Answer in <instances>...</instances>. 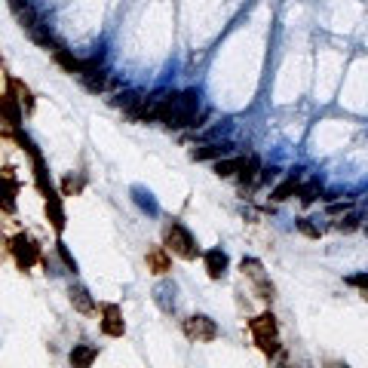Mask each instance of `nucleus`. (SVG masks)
<instances>
[{"instance_id": "1", "label": "nucleus", "mask_w": 368, "mask_h": 368, "mask_svg": "<svg viewBox=\"0 0 368 368\" xmlns=\"http://www.w3.org/2000/svg\"><path fill=\"white\" fill-rule=\"evenodd\" d=\"M196 108H200V95H196V89L172 92V95L160 98V117H157V120L169 129L200 126V120H206V114H196Z\"/></svg>"}, {"instance_id": "2", "label": "nucleus", "mask_w": 368, "mask_h": 368, "mask_svg": "<svg viewBox=\"0 0 368 368\" xmlns=\"http://www.w3.org/2000/svg\"><path fill=\"white\" fill-rule=\"evenodd\" d=\"M166 249L172 255H179L184 261H194L196 255H200V246L194 242V236H190V230L179 225V221H172V225L166 227Z\"/></svg>"}, {"instance_id": "3", "label": "nucleus", "mask_w": 368, "mask_h": 368, "mask_svg": "<svg viewBox=\"0 0 368 368\" xmlns=\"http://www.w3.org/2000/svg\"><path fill=\"white\" fill-rule=\"evenodd\" d=\"M10 252H12V258H16V264L22 267V271H28L31 264L41 261V246L25 233H19L16 240H10Z\"/></svg>"}, {"instance_id": "4", "label": "nucleus", "mask_w": 368, "mask_h": 368, "mask_svg": "<svg viewBox=\"0 0 368 368\" xmlns=\"http://www.w3.org/2000/svg\"><path fill=\"white\" fill-rule=\"evenodd\" d=\"M181 328L190 341H215L218 338V325H215L209 317H187Z\"/></svg>"}, {"instance_id": "5", "label": "nucleus", "mask_w": 368, "mask_h": 368, "mask_svg": "<svg viewBox=\"0 0 368 368\" xmlns=\"http://www.w3.org/2000/svg\"><path fill=\"white\" fill-rule=\"evenodd\" d=\"M102 332L108 338H123L126 325H123V317H120V307L117 304H104L102 307Z\"/></svg>"}, {"instance_id": "6", "label": "nucleus", "mask_w": 368, "mask_h": 368, "mask_svg": "<svg viewBox=\"0 0 368 368\" xmlns=\"http://www.w3.org/2000/svg\"><path fill=\"white\" fill-rule=\"evenodd\" d=\"M203 261H206V273H209V279H221V276L227 273V255L221 252V249H209L206 255H203Z\"/></svg>"}, {"instance_id": "7", "label": "nucleus", "mask_w": 368, "mask_h": 368, "mask_svg": "<svg viewBox=\"0 0 368 368\" xmlns=\"http://www.w3.org/2000/svg\"><path fill=\"white\" fill-rule=\"evenodd\" d=\"M80 83L89 92H104V89H108V71H104L102 65H95V68H87L80 74Z\"/></svg>"}, {"instance_id": "8", "label": "nucleus", "mask_w": 368, "mask_h": 368, "mask_svg": "<svg viewBox=\"0 0 368 368\" xmlns=\"http://www.w3.org/2000/svg\"><path fill=\"white\" fill-rule=\"evenodd\" d=\"M148 267H150V271H154V273H169V271H172V261H169V249H150V252H148Z\"/></svg>"}, {"instance_id": "9", "label": "nucleus", "mask_w": 368, "mask_h": 368, "mask_svg": "<svg viewBox=\"0 0 368 368\" xmlns=\"http://www.w3.org/2000/svg\"><path fill=\"white\" fill-rule=\"evenodd\" d=\"M242 166H246V157H221V160H215V175L230 179V175H240Z\"/></svg>"}, {"instance_id": "10", "label": "nucleus", "mask_w": 368, "mask_h": 368, "mask_svg": "<svg viewBox=\"0 0 368 368\" xmlns=\"http://www.w3.org/2000/svg\"><path fill=\"white\" fill-rule=\"evenodd\" d=\"M298 190H301V179H298V175H288L286 181H279V184H276L271 196H273L276 203H286V200H292V196L298 194Z\"/></svg>"}, {"instance_id": "11", "label": "nucleus", "mask_w": 368, "mask_h": 368, "mask_svg": "<svg viewBox=\"0 0 368 368\" xmlns=\"http://www.w3.org/2000/svg\"><path fill=\"white\" fill-rule=\"evenodd\" d=\"M249 328H252L255 338H271V334H276V319H273V313H261V317H255L252 322H249Z\"/></svg>"}, {"instance_id": "12", "label": "nucleus", "mask_w": 368, "mask_h": 368, "mask_svg": "<svg viewBox=\"0 0 368 368\" xmlns=\"http://www.w3.org/2000/svg\"><path fill=\"white\" fill-rule=\"evenodd\" d=\"M230 154V144H203V148H194L190 157L194 160H221V157Z\"/></svg>"}, {"instance_id": "13", "label": "nucleus", "mask_w": 368, "mask_h": 368, "mask_svg": "<svg viewBox=\"0 0 368 368\" xmlns=\"http://www.w3.org/2000/svg\"><path fill=\"white\" fill-rule=\"evenodd\" d=\"M52 58H56V62L62 65V68L68 71V74H77V77L83 74V58H74L68 49H65V46H58V49L52 52Z\"/></svg>"}, {"instance_id": "14", "label": "nucleus", "mask_w": 368, "mask_h": 368, "mask_svg": "<svg viewBox=\"0 0 368 368\" xmlns=\"http://www.w3.org/2000/svg\"><path fill=\"white\" fill-rule=\"evenodd\" d=\"M22 104L16 102V95H12V92H6L3 95V117H6V126L10 129H16L19 126V120H22Z\"/></svg>"}, {"instance_id": "15", "label": "nucleus", "mask_w": 368, "mask_h": 368, "mask_svg": "<svg viewBox=\"0 0 368 368\" xmlns=\"http://www.w3.org/2000/svg\"><path fill=\"white\" fill-rule=\"evenodd\" d=\"M71 304L80 313H95V301L89 298V292L83 286H71Z\"/></svg>"}, {"instance_id": "16", "label": "nucleus", "mask_w": 368, "mask_h": 368, "mask_svg": "<svg viewBox=\"0 0 368 368\" xmlns=\"http://www.w3.org/2000/svg\"><path fill=\"white\" fill-rule=\"evenodd\" d=\"M46 215H49V221H52V227L62 233L65 230V212H62V203H58V196L52 194V196H46Z\"/></svg>"}, {"instance_id": "17", "label": "nucleus", "mask_w": 368, "mask_h": 368, "mask_svg": "<svg viewBox=\"0 0 368 368\" xmlns=\"http://www.w3.org/2000/svg\"><path fill=\"white\" fill-rule=\"evenodd\" d=\"M10 92H12V95H16V102L22 104L25 111H31V108H34V95H31V89L25 87L22 80H10Z\"/></svg>"}, {"instance_id": "18", "label": "nucleus", "mask_w": 368, "mask_h": 368, "mask_svg": "<svg viewBox=\"0 0 368 368\" xmlns=\"http://www.w3.org/2000/svg\"><path fill=\"white\" fill-rule=\"evenodd\" d=\"M319 194H322V184L317 179H310V181H304L301 184V190H298V200L304 203V206H310V203H317L319 200Z\"/></svg>"}, {"instance_id": "19", "label": "nucleus", "mask_w": 368, "mask_h": 368, "mask_svg": "<svg viewBox=\"0 0 368 368\" xmlns=\"http://www.w3.org/2000/svg\"><path fill=\"white\" fill-rule=\"evenodd\" d=\"M240 181L242 184H255V181H258V157H255V154H246V166L240 169Z\"/></svg>"}, {"instance_id": "20", "label": "nucleus", "mask_w": 368, "mask_h": 368, "mask_svg": "<svg viewBox=\"0 0 368 368\" xmlns=\"http://www.w3.org/2000/svg\"><path fill=\"white\" fill-rule=\"evenodd\" d=\"M71 363L77 368H89L95 363V350H92V347H74V350H71Z\"/></svg>"}, {"instance_id": "21", "label": "nucleus", "mask_w": 368, "mask_h": 368, "mask_svg": "<svg viewBox=\"0 0 368 368\" xmlns=\"http://www.w3.org/2000/svg\"><path fill=\"white\" fill-rule=\"evenodd\" d=\"M169 295H175V286H157V304H160L166 313L175 307V298L169 301Z\"/></svg>"}, {"instance_id": "22", "label": "nucleus", "mask_w": 368, "mask_h": 368, "mask_svg": "<svg viewBox=\"0 0 368 368\" xmlns=\"http://www.w3.org/2000/svg\"><path fill=\"white\" fill-rule=\"evenodd\" d=\"M255 344H258L261 353H267V356H276V353H279V341H276V334H271V338H255Z\"/></svg>"}, {"instance_id": "23", "label": "nucleus", "mask_w": 368, "mask_h": 368, "mask_svg": "<svg viewBox=\"0 0 368 368\" xmlns=\"http://www.w3.org/2000/svg\"><path fill=\"white\" fill-rule=\"evenodd\" d=\"M334 227L341 230V233H353V230L359 227V215H347V218H341V221H334Z\"/></svg>"}, {"instance_id": "24", "label": "nucleus", "mask_w": 368, "mask_h": 368, "mask_svg": "<svg viewBox=\"0 0 368 368\" xmlns=\"http://www.w3.org/2000/svg\"><path fill=\"white\" fill-rule=\"evenodd\" d=\"M298 230H301L304 236H310V240H319V227L313 225L310 218H298Z\"/></svg>"}, {"instance_id": "25", "label": "nucleus", "mask_w": 368, "mask_h": 368, "mask_svg": "<svg viewBox=\"0 0 368 368\" xmlns=\"http://www.w3.org/2000/svg\"><path fill=\"white\" fill-rule=\"evenodd\" d=\"M347 282H350V286H356V288H363V292H365V298H368V276H365V273L350 276V279H347Z\"/></svg>"}, {"instance_id": "26", "label": "nucleus", "mask_w": 368, "mask_h": 368, "mask_svg": "<svg viewBox=\"0 0 368 368\" xmlns=\"http://www.w3.org/2000/svg\"><path fill=\"white\" fill-rule=\"evenodd\" d=\"M58 255H62V261H65V264H68V271H77L74 258H71V255H68V249H65V246H62V242H58Z\"/></svg>"}, {"instance_id": "27", "label": "nucleus", "mask_w": 368, "mask_h": 368, "mask_svg": "<svg viewBox=\"0 0 368 368\" xmlns=\"http://www.w3.org/2000/svg\"><path fill=\"white\" fill-rule=\"evenodd\" d=\"M80 187H83V184H80V181H74V179H68V181H65V194H68V196H74Z\"/></svg>"}, {"instance_id": "28", "label": "nucleus", "mask_w": 368, "mask_h": 368, "mask_svg": "<svg viewBox=\"0 0 368 368\" xmlns=\"http://www.w3.org/2000/svg\"><path fill=\"white\" fill-rule=\"evenodd\" d=\"M344 209H350V203H332V206H328V212H344Z\"/></svg>"}]
</instances>
